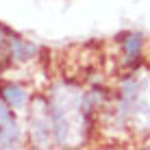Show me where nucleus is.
I'll use <instances>...</instances> for the list:
<instances>
[{
  "mask_svg": "<svg viewBox=\"0 0 150 150\" xmlns=\"http://www.w3.org/2000/svg\"><path fill=\"white\" fill-rule=\"evenodd\" d=\"M9 46H11V54L18 61H26L35 52V46H30V44H26V41L18 39V37H9Z\"/></svg>",
  "mask_w": 150,
  "mask_h": 150,
  "instance_id": "obj_1",
  "label": "nucleus"
},
{
  "mask_svg": "<svg viewBox=\"0 0 150 150\" xmlns=\"http://www.w3.org/2000/svg\"><path fill=\"white\" fill-rule=\"evenodd\" d=\"M2 94H4V98H7V102L11 107H22L24 100H26V91L18 85H7Z\"/></svg>",
  "mask_w": 150,
  "mask_h": 150,
  "instance_id": "obj_2",
  "label": "nucleus"
},
{
  "mask_svg": "<svg viewBox=\"0 0 150 150\" xmlns=\"http://www.w3.org/2000/svg\"><path fill=\"white\" fill-rule=\"evenodd\" d=\"M124 48H126V59L133 61V59H137V54H139L142 41H139L137 35H128V37L124 39Z\"/></svg>",
  "mask_w": 150,
  "mask_h": 150,
  "instance_id": "obj_3",
  "label": "nucleus"
}]
</instances>
